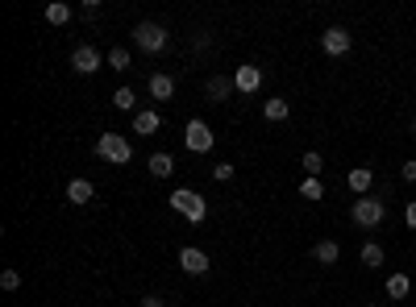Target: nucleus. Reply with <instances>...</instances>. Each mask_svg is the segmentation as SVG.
Returning a JSON list of instances; mask_svg holds the SVG:
<instances>
[{
    "label": "nucleus",
    "mask_w": 416,
    "mask_h": 307,
    "mask_svg": "<svg viewBox=\"0 0 416 307\" xmlns=\"http://www.w3.org/2000/svg\"><path fill=\"white\" fill-rule=\"evenodd\" d=\"M96 158L108 166H125L133 158V146L125 141V133H100L96 137Z\"/></svg>",
    "instance_id": "f257e3e1"
},
{
    "label": "nucleus",
    "mask_w": 416,
    "mask_h": 307,
    "mask_svg": "<svg viewBox=\"0 0 416 307\" xmlns=\"http://www.w3.org/2000/svg\"><path fill=\"white\" fill-rule=\"evenodd\" d=\"M171 208H175L179 216H188L192 225H200V220L208 216V200H204L200 191H192V187H179V191H171Z\"/></svg>",
    "instance_id": "f03ea898"
},
{
    "label": "nucleus",
    "mask_w": 416,
    "mask_h": 307,
    "mask_svg": "<svg viewBox=\"0 0 416 307\" xmlns=\"http://www.w3.org/2000/svg\"><path fill=\"white\" fill-rule=\"evenodd\" d=\"M350 216H354V225H358V229H379V225H383V216H388V204H383V200H375V195H363V200H354Z\"/></svg>",
    "instance_id": "7ed1b4c3"
},
{
    "label": "nucleus",
    "mask_w": 416,
    "mask_h": 307,
    "mask_svg": "<svg viewBox=\"0 0 416 307\" xmlns=\"http://www.w3.org/2000/svg\"><path fill=\"white\" fill-rule=\"evenodd\" d=\"M133 42H138V50L158 54V50H167V29L158 21H138L133 25Z\"/></svg>",
    "instance_id": "20e7f679"
},
{
    "label": "nucleus",
    "mask_w": 416,
    "mask_h": 307,
    "mask_svg": "<svg viewBox=\"0 0 416 307\" xmlns=\"http://www.w3.org/2000/svg\"><path fill=\"white\" fill-rule=\"evenodd\" d=\"M183 146H188L192 154H208V150L217 146V137H213V129H208L204 121H188V125H183Z\"/></svg>",
    "instance_id": "39448f33"
},
{
    "label": "nucleus",
    "mask_w": 416,
    "mask_h": 307,
    "mask_svg": "<svg viewBox=\"0 0 416 307\" xmlns=\"http://www.w3.org/2000/svg\"><path fill=\"white\" fill-rule=\"evenodd\" d=\"M100 62H108V54H100L92 42H83V46H75V50H71V67H75L79 75H96V71H100Z\"/></svg>",
    "instance_id": "423d86ee"
},
{
    "label": "nucleus",
    "mask_w": 416,
    "mask_h": 307,
    "mask_svg": "<svg viewBox=\"0 0 416 307\" xmlns=\"http://www.w3.org/2000/svg\"><path fill=\"white\" fill-rule=\"evenodd\" d=\"M321 50H325L329 58H342V54L350 50V29H342V25H329V29L321 33Z\"/></svg>",
    "instance_id": "0eeeda50"
},
{
    "label": "nucleus",
    "mask_w": 416,
    "mask_h": 307,
    "mask_svg": "<svg viewBox=\"0 0 416 307\" xmlns=\"http://www.w3.org/2000/svg\"><path fill=\"white\" fill-rule=\"evenodd\" d=\"M233 87H238V91H246V96H254V91L263 87V67H254V62H242V67L233 71Z\"/></svg>",
    "instance_id": "6e6552de"
},
{
    "label": "nucleus",
    "mask_w": 416,
    "mask_h": 307,
    "mask_svg": "<svg viewBox=\"0 0 416 307\" xmlns=\"http://www.w3.org/2000/svg\"><path fill=\"white\" fill-rule=\"evenodd\" d=\"M158 129H163V112L158 108H138L133 112V133L138 137H154Z\"/></svg>",
    "instance_id": "1a4fd4ad"
},
{
    "label": "nucleus",
    "mask_w": 416,
    "mask_h": 307,
    "mask_svg": "<svg viewBox=\"0 0 416 307\" xmlns=\"http://www.w3.org/2000/svg\"><path fill=\"white\" fill-rule=\"evenodd\" d=\"M179 266H183L192 279H200V274H208V254L196 249V245H183V249H179Z\"/></svg>",
    "instance_id": "9d476101"
},
{
    "label": "nucleus",
    "mask_w": 416,
    "mask_h": 307,
    "mask_svg": "<svg viewBox=\"0 0 416 307\" xmlns=\"http://www.w3.org/2000/svg\"><path fill=\"white\" fill-rule=\"evenodd\" d=\"M346 187L363 200V195H371V187H375V170L371 166H354L350 175H346Z\"/></svg>",
    "instance_id": "9b49d317"
},
{
    "label": "nucleus",
    "mask_w": 416,
    "mask_h": 307,
    "mask_svg": "<svg viewBox=\"0 0 416 307\" xmlns=\"http://www.w3.org/2000/svg\"><path fill=\"white\" fill-rule=\"evenodd\" d=\"M67 200H71L75 208L92 204V200H96V187H92V179H71V183H67Z\"/></svg>",
    "instance_id": "f8f14e48"
},
{
    "label": "nucleus",
    "mask_w": 416,
    "mask_h": 307,
    "mask_svg": "<svg viewBox=\"0 0 416 307\" xmlns=\"http://www.w3.org/2000/svg\"><path fill=\"white\" fill-rule=\"evenodd\" d=\"M204 91H208V100H217V104H225L238 87H233V79H225V75H208V83H204Z\"/></svg>",
    "instance_id": "ddd939ff"
},
{
    "label": "nucleus",
    "mask_w": 416,
    "mask_h": 307,
    "mask_svg": "<svg viewBox=\"0 0 416 307\" xmlns=\"http://www.w3.org/2000/svg\"><path fill=\"white\" fill-rule=\"evenodd\" d=\"M146 170H150L154 179H171V175H175V158H171V154H150Z\"/></svg>",
    "instance_id": "4468645a"
},
{
    "label": "nucleus",
    "mask_w": 416,
    "mask_h": 307,
    "mask_svg": "<svg viewBox=\"0 0 416 307\" xmlns=\"http://www.w3.org/2000/svg\"><path fill=\"white\" fill-rule=\"evenodd\" d=\"M150 96L163 104V100H171L175 96V79L171 75H150Z\"/></svg>",
    "instance_id": "2eb2a0df"
},
{
    "label": "nucleus",
    "mask_w": 416,
    "mask_h": 307,
    "mask_svg": "<svg viewBox=\"0 0 416 307\" xmlns=\"http://www.w3.org/2000/svg\"><path fill=\"white\" fill-rule=\"evenodd\" d=\"M263 112H267V121H288V116H292V100H288V96H275V100L263 104Z\"/></svg>",
    "instance_id": "dca6fc26"
},
{
    "label": "nucleus",
    "mask_w": 416,
    "mask_h": 307,
    "mask_svg": "<svg viewBox=\"0 0 416 307\" xmlns=\"http://www.w3.org/2000/svg\"><path fill=\"white\" fill-rule=\"evenodd\" d=\"M313 258H317L321 266H338V258H342V245H338V241H317Z\"/></svg>",
    "instance_id": "f3484780"
},
{
    "label": "nucleus",
    "mask_w": 416,
    "mask_h": 307,
    "mask_svg": "<svg viewBox=\"0 0 416 307\" xmlns=\"http://www.w3.org/2000/svg\"><path fill=\"white\" fill-rule=\"evenodd\" d=\"M383 258H388V254H383V245H379V241H367V245H363V266H367V270H379V266H383Z\"/></svg>",
    "instance_id": "a211bd4d"
},
{
    "label": "nucleus",
    "mask_w": 416,
    "mask_h": 307,
    "mask_svg": "<svg viewBox=\"0 0 416 307\" xmlns=\"http://www.w3.org/2000/svg\"><path fill=\"white\" fill-rule=\"evenodd\" d=\"M408 291H413V279H408V274H392V279H388V295H392V299H408Z\"/></svg>",
    "instance_id": "6ab92c4d"
},
{
    "label": "nucleus",
    "mask_w": 416,
    "mask_h": 307,
    "mask_svg": "<svg viewBox=\"0 0 416 307\" xmlns=\"http://www.w3.org/2000/svg\"><path fill=\"white\" fill-rule=\"evenodd\" d=\"M46 21H50V25H67V21H71V4H63V0L46 4Z\"/></svg>",
    "instance_id": "aec40b11"
},
{
    "label": "nucleus",
    "mask_w": 416,
    "mask_h": 307,
    "mask_svg": "<svg viewBox=\"0 0 416 307\" xmlns=\"http://www.w3.org/2000/svg\"><path fill=\"white\" fill-rule=\"evenodd\" d=\"M113 108H121V112H138V96H133L129 87H117V91H113Z\"/></svg>",
    "instance_id": "412c9836"
},
{
    "label": "nucleus",
    "mask_w": 416,
    "mask_h": 307,
    "mask_svg": "<svg viewBox=\"0 0 416 307\" xmlns=\"http://www.w3.org/2000/svg\"><path fill=\"white\" fill-rule=\"evenodd\" d=\"M108 67H113V71H129V67H133L129 50H125V46H113V50H108Z\"/></svg>",
    "instance_id": "4be33fe9"
},
{
    "label": "nucleus",
    "mask_w": 416,
    "mask_h": 307,
    "mask_svg": "<svg viewBox=\"0 0 416 307\" xmlns=\"http://www.w3.org/2000/svg\"><path fill=\"white\" fill-rule=\"evenodd\" d=\"M300 166H304V175H308V179H317V175H321V170H325V158H321V154H317V150H308V154H304V158H300Z\"/></svg>",
    "instance_id": "5701e85b"
},
{
    "label": "nucleus",
    "mask_w": 416,
    "mask_h": 307,
    "mask_svg": "<svg viewBox=\"0 0 416 307\" xmlns=\"http://www.w3.org/2000/svg\"><path fill=\"white\" fill-rule=\"evenodd\" d=\"M300 195H304V200H325L321 179H304V183H300Z\"/></svg>",
    "instance_id": "b1692460"
},
{
    "label": "nucleus",
    "mask_w": 416,
    "mask_h": 307,
    "mask_svg": "<svg viewBox=\"0 0 416 307\" xmlns=\"http://www.w3.org/2000/svg\"><path fill=\"white\" fill-rule=\"evenodd\" d=\"M213 179H217V183H229V179H233V166H229V162H217V166H213Z\"/></svg>",
    "instance_id": "393cba45"
},
{
    "label": "nucleus",
    "mask_w": 416,
    "mask_h": 307,
    "mask_svg": "<svg viewBox=\"0 0 416 307\" xmlns=\"http://www.w3.org/2000/svg\"><path fill=\"white\" fill-rule=\"evenodd\" d=\"M0 287H4V291H17V287H21V274H17V270H4V274H0Z\"/></svg>",
    "instance_id": "a878e982"
},
{
    "label": "nucleus",
    "mask_w": 416,
    "mask_h": 307,
    "mask_svg": "<svg viewBox=\"0 0 416 307\" xmlns=\"http://www.w3.org/2000/svg\"><path fill=\"white\" fill-rule=\"evenodd\" d=\"M79 12H83V17H96V12H100V0H83Z\"/></svg>",
    "instance_id": "bb28decb"
},
{
    "label": "nucleus",
    "mask_w": 416,
    "mask_h": 307,
    "mask_svg": "<svg viewBox=\"0 0 416 307\" xmlns=\"http://www.w3.org/2000/svg\"><path fill=\"white\" fill-rule=\"evenodd\" d=\"M404 225L416 229V200H408V208H404Z\"/></svg>",
    "instance_id": "cd10ccee"
},
{
    "label": "nucleus",
    "mask_w": 416,
    "mask_h": 307,
    "mask_svg": "<svg viewBox=\"0 0 416 307\" xmlns=\"http://www.w3.org/2000/svg\"><path fill=\"white\" fill-rule=\"evenodd\" d=\"M400 175H404L408 183H416V158H408V162H404V170H400Z\"/></svg>",
    "instance_id": "c85d7f7f"
},
{
    "label": "nucleus",
    "mask_w": 416,
    "mask_h": 307,
    "mask_svg": "<svg viewBox=\"0 0 416 307\" xmlns=\"http://www.w3.org/2000/svg\"><path fill=\"white\" fill-rule=\"evenodd\" d=\"M138 307H167V304H163L158 295H146V299H142V304H138Z\"/></svg>",
    "instance_id": "c756f323"
},
{
    "label": "nucleus",
    "mask_w": 416,
    "mask_h": 307,
    "mask_svg": "<svg viewBox=\"0 0 416 307\" xmlns=\"http://www.w3.org/2000/svg\"><path fill=\"white\" fill-rule=\"evenodd\" d=\"M413 137H416V116H413Z\"/></svg>",
    "instance_id": "7c9ffc66"
},
{
    "label": "nucleus",
    "mask_w": 416,
    "mask_h": 307,
    "mask_svg": "<svg viewBox=\"0 0 416 307\" xmlns=\"http://www.w3.org/2000/svg\"><path fill=\"white\" fill-rule=\"evenodd\" d=\"M367 307H379V304H367Z\"/></svg>",
    "instance_id": "2f4dec72"
}]
</instances>
